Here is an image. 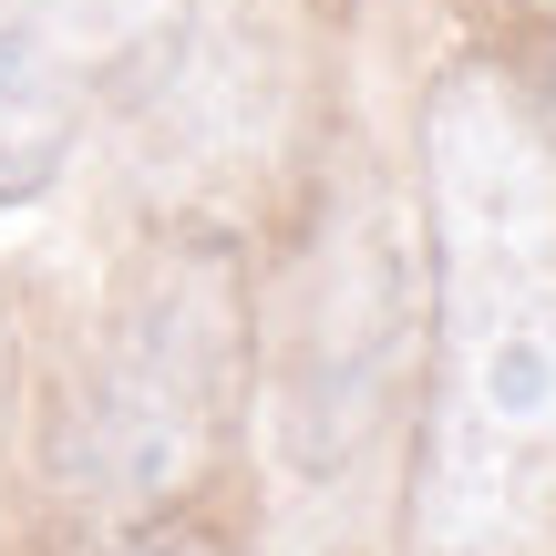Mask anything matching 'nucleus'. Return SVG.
Instances as JSON below:
<instances>
[{
	"instance_id": "39448f33",
	"label": "nucleus",
	"mask_w": 556,
	"mask_h": 556,
	"mask_svg": "<svg viewBox=\"0 0 556 556\" xmlns=\"http://www.w3.org/2000/svg\"><path fill=\"white\" fill-rule=\"evenodd\" d=\"M0 402H11V319H0Z\"/></svg>"
},
{
	"instance_id": "f03ea898",
	"label": "nucleus",
	"mask_w": 556,
	"mask_h": 556,
	"mask_svg": "<svg viewBox=\"0 0 556 556\" xmlns=\"http://www.w3.org/2000/svg\"><path fill=\"white\" fill-rule=\"evenodd\" d=\"M248 371V309L227 248L176 238L114 289L73 402H62V484L93 516H155L217 464Z\"/></svg>"
},
{
	"instance_id": "f257e3e1",
	"label": "nucleus",
	"mask_w": 556,
	"mask_h": 556,
	"mask_svg": "<svg viewBox=\"0 0 556 556\" xmlns=\"http://www.w3.org/2000/svg\"><path fill=\"white\" fill-rule=\"evenodd\" d=\"M433 392L413 556H536L556 536V124L505 62L422 93Z\"/></svg>"
},
{
	"instance_id": "20e7f679",
	"label": "nucleus",
	"mask_w": 556,
	"mask_h": 556,
	"mask_svg": "<svg viewBox=\"0 0 556 556\" xmlns=\"http://www.w3.org/2000/svg\"><path fill=\"white\" fill-rule=\"evenodd\" d=\"M114 556H217V546L186 536V526H165V536H135V546H114Z\"/></svg>"
},
{
	"instance_id": "7ed1b4c3",
	"label": "nucleus",
	"mask_w": 556,
	"mask_h": 556,
	"mask_svg": "<svg viewBox=\"0 0 556 556\" xmlns=\"http://www.w3.org/2000/svg\"><path fill=\"white\" fill-rule=\"evenodd\" d=\"M165 0H0V206H41L83 144V73Z\"/></svg>"
}]
</instances>
